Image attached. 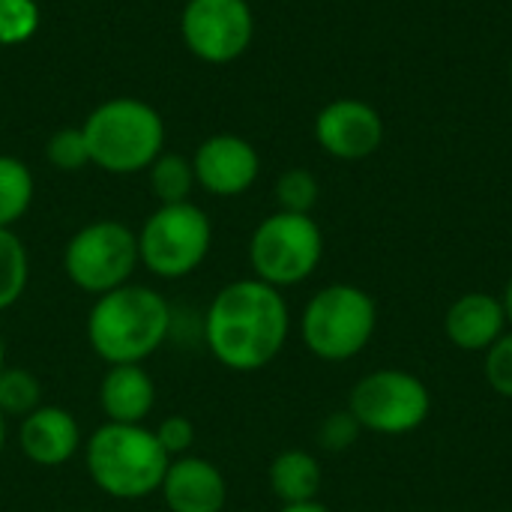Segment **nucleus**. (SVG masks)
Listing matches in <instances>:
<instances>
[{
    "mask_svg": "<svg viewBox=\"0 0 512 512\" xmlns=\"http://www.w3.org/2000/svg\"><path fill=\"white\" fill-rule=\"evenodd\" d=\"M204 345L231 372L267 369L291 336V309L279 288L249 276L216 291L201 321Z\"/></svg>",
    "mask_w": 512,
    "mask_h": 512,
    "instance_id": "1",
    "label": "nucleus"
},
{
    "mask_svg": "<svg viewBox=\"0 0 512 512\" xmlns=\"http://www.w3.org/2000/svg\"><path fill=\"white\" fill-rule=\"evenodd\" d=\"M168 300L138 282H126L93 300L87 312V345L105 366L147 363L171 336Z\"/></svg>",
    "mask_w": 512,
    "mask_h": 512,
    "instance_id": "2",
    "label": "nucleus"
},
{
    "mask_svg": "<svg viewBox=\"0 0 512 512\" xmlns=\"http://www.w3.org/2000/svg\"><path fill=\"white\" fill-rule=\"evenodd\" d=\"M81 453L93 486L114 501H144L159 495L171 465L153 429L144 423H102L90 438H84Z\"/></svg>",
    "mask_w": 512,
    "mask_h": 512,
    "instance_id": "3",
    "label": "nucleus"
},
{
    "mask_svg": "<svg viewBox=\"0 0 512 512\" xmlns=\"http://www.w3.org/2000/svg\"><path fill=\"white\" fill-rule=\"evenodd\" d=\"M90 162L108 174H141L165 150L162 114L135 96H117L96 105L81 123Z\"/></svg>",
    "mask_w": 512,
    "mask_h": 512,
    "instance_id": "4",
    "label": "nucleus"
},
{
    "mask_svg": "<svg viewBox=\"0 0 512 512\" xmlns=\"http://www.w3.org/2000/svg\"><path fill=\"white\" fill-rule=\"evenodd\" d=\"M378 327V306L369 291L333 282L309 297L300 315V336L309 354L324 363H345L366 351Z\"/></svg>",
    "mask_w": 512,
    "mask_h": 512,
    "instance_id": "5",
    "label": "nucleus"
},
{
    "mask_svg": "<svg viewBox=\"0 0 512 512\" xmlns=\"http://www.w3.org/2000/svg\"><path fill=\"white\" fill-rule=\"evenodd\" d=\"M135 234L141 267L165 282L192 276L213 246V222L192 201L159 204Z\"/></svg>",
    "mask_w": 512,
    "mask_h": 512,
    "instance_id": "6",
    "label": "nucleus"
},
{
    "mask_svg": "<svg viewBox=\"0 0 512 512\" xmlns=\"http://www.w3.org/2000/svg\"><path fill=\"white\" fill-rule=\"evenodd\" d=\"M324 258V234L306 213L276 210L261 219L249 237L252 276L273 288H294L306 282Z\"/></svg>",
    "mask_w": 512,
    "mask_h": 512,
    "instance_id": "7",
    "label": "nucleus"
},
{
    "mask_svg": "<svg viewBox=\"0 0 512 512\" xmlns=\"http://www.w3.org/2000/svg\"><path fill=\"white\" fill-rule=\"evenodd\" d=\"M138 267V234L117 219H96L81 225L63 246L66 279L93 297L132 282Z\"/></svg>",
    "mask_w": 512,
    "mask_h": 512,
    "instance_id": "8",
    "label": "nucleus"
},
{
    "mask_svg": "<svg viewBox=\"0 0 512 512\" xmlns=\"http://www.w3.org/2000/svg\"><path fill=\"white\" fill-rule=\"evenodd\" d=\"M348 411L363 432L408 435L429 420L432 396L429 387L405 369H375L354 384Z\"/></svg>",
    "mask_w": 512,
    "mask_h": 512,
    "instance_id": "9",
    "label": "nucleus"
},
{
    "mask_svg": "<svg viewBox=\"0 0 512 512\" xmlns=\"http://www.w3.org/2000/svg\"><path fill=\"white\" fill-rule=\"evenodd\" d=\"M180 39L201 63L225 66L240 60L255 39L249 0H186L180 12Z\"/></svg>",
    "mask_w": 512,
    "mask_h": 512,
    "instance_id": "10",
    "label": "nucleus"
},
{
    "mask_svg": "<svg viewBox=\"0 0 512 512\" xmlns=\"http://www.w3.org/2000/svg\"><path fill=\"white\" fill-rule=\"evenodd\" d=\"M315 141L333 159H369L384 144V117L375 105L363 99H333L315 117Z\"/></svg>",
    "mask_w": 512,
    "mask_h": 512,
    "instance_id": "11",
    "label": "nucleus"
},
{
    "mask_svg": "<svg viewBox=\"0 0 512 512\" xmlns=\"http://www.w3.org/2000/svg\"><path fill=\"white\" fill-rule=\"evenodd\" d=\"M192 168L198 189L216 198H237L255 186L261 174V156L255 144L246 141L243 135L216 132L198 144Z\"/></svg>",
    "mask_w": 512,
    "mask_h": 512,
    "instance_id": "12",
    "label": "nucleus"
},
{
    "mask_svg": "<svg viewBox=\"0 0 512 512\" xmlns=\"http://www.w3.org/2000/svg\"><path fill=\"white\" fill-rule=\"evenodd\" d=\"M84 447L78 420L60 405H39L18 420V450L39 468H60L72 462Z\"/></svg>",
    "mask_w": 512,
    "mask_h": 512,
    "instance_id": "13",
    "label": "nucleus"
},
{
    "mask_svg": "<svg viewBox=\"0 0 512 512\" xmlns=\"http://www.w3.org/2000/svg\"><path fill=\"white\" fill-rule=\"evenodd\" d=\"M159 495L168 512H222L228 504V480L210 459L189 453L171 459Z\"/></svg>",
    "mask_w": 512,
    "mask_h": 512,
    "instance_id": "14",
    "label": "nucleus"
},
{
    "mask_svg": "<svg viewBox=\"0 0 512 512\" xmlns=\"http://www.w3.org/2000/svg\"><path fill=\"white\" fill-rule=\"evenodd\" d=\"M444 330L459 351L486 354L507 333V312L501 297H492L486 291L462 294L447 309Z\"/></svg>",
    "mask_w": 512,
    "mask_h": 512,
    "instance_id": "15",
    "label": "nucleus"
},
{
    "mask_svg": "<svg viewBox=\"0 0 512 512\" xmlns=\"http://www.w3.org/2000/svg\"><path fill=\"white\" fill-rule=\"evenodd\" d=\"M99 408L105 423H144L156 408V384L144 363L108 366L99 381Z\"/></svg>",
    "mask_w": 512,
    "mask_h": 512,
    "instance_id": "16",
    "label": "nucleus"
},
{
    "mask_svg": "<svg viewBox=\"0 0 512 512\" xmlns=\"http://www.w3.org/2000/svg\"><path fill=\"white\" fill-rule=\"evenodd\" d=\"M267 483L282 504H306V501H318L324 471L312 453L282 450L267 468Z\"/></svg>",
    "mask_w": 512,
    "mask_h": 512,
    "instance_id": "17",
    "label": "nucleus"
},
{
    "mask_svg": "<svg viewBox=\"0 0 512 512\" xmlns=\"http://www.w3.org/2000/svg\"><path fill=\"white\" fill-rule=\"evenodd\" d=\"M147 180L159 204H186L192 201V189L198 186L192 159L183 153H171V150H162L153 159V165L147 168Z\"/></svg>",
    "mask_w": 512,
    "mask_h": 512,
    "instance_id": "18",
    "label": "nucleus"
},
{
    "mask_svg": "<svg viewBox=\"0 0 512 512\" xmlns=\"http://www.w3.org/2000/svg\"><path fill=\"white\" fill-rule=\"evenodd\" d=\"M36 195L33 171L9 153H0V228H15Z\"/></svg>",
    "mask_w": 512,
    "mask_h": 512,
    "instance_id": "19",
    "label": "nucleus"
},
{
    "mask_svg": "<svg viewBox=\"0 0 512 512\" xmlns=\"http://www.w3.org/2000/svg\"><path fill=\"white\" fill-rule=\"evenodd\" d=\"M30 282V255L15 228H0V312L12 309Z\"/></svg>",
    "mask_w": 512,
    "mask_h": 512,
    "instance_id": "20",
    "label": "nucleus"
},
{
    "mask_svg": "<svg viewBox=\"0 0 512 512\" xmlns=\"http://www.w3.org/2000/svg\"><path fill=\"white\" fill-rule=\"evenodd\" d=\"M42 405V384L24 366H3L0 372V414L6 420H24Z\"/></svg>",
    "mask_w": 512,
    "mask_h": 512,
    "instance_id": "21",
    "label": "nucleus"
},
{
    "mask_svg": "<svg viewBox=\"0 0 512 512\" xmlns=\"http://www.w3.org/2000/svg\"><path fill=\"white\" fill-rule=\"evenodd\" d=\"M276 204L285 213H306L312 216L318 198H321V186L318 177L309 168H288L279 174L276 186H273Z\"/></svg>",
    "mask_w": 512,
    "mask_h": 512,
    "instance_id": "22",
    "label": "nucleus"
},
{
    "mask_svg": "<svg viewBox=\"0 0 512 512\" xmlns=\"http://www.w3.org/2000/svg\"><path fill=\"white\" fill-rule=\"evenodd\" d=\"M45 159L57 168V171H81L90 162V147L84 138L81 126H63L57 129L48 141H45Z\"/></svg>",
    "mask_w": 512,
    "mask_h": 512,
    "instance_id": "23",
    "label": "nucleus"
},
{
    "mask_svg": "<svg viewBox=\"0 0 512 512\" xmlns=\"http://www.w3.org/2000/svg\"><path fill=\"white\" fill-rule=\"evenodd\" d=\"M39 30L36 0H0V45H24Z\"/></svg>",
    "mask_w": 512,
    "mask_h": 512,
    "instance_id": "24",
    "label": "nucleus"
},
{
    "mask_svg": "<svg viewBox=\"0 0 512 512\" xmlns=\"http://www.w3.org/2000/svg\"><path fill=\"white\" fill-rule=\"evenodd\" d=\"M483 372H486L489 387H492L498 396L512 399V333H504V336L486 351Z\"/></svg>",
    "mask_w": 512,
    "mask_h": 512,
    "instance_id": "25",
    "label": "nucleus"
},
{
    "mask_svg": "<svg viewBox=\"0 0 512 512\" xmlns=\"http://www.w3.org/2000/svg\"><path fill=\"white\" fill-rule=\"evenodd\" d=\"M153 435H156L159 447L168 453V459H180V456H189V453H192L195 426H192V420L183 417V414L165 417L159 426H153Z\"/></svg>",
    "mask_w": 512,
    "mask_h": 512,
    "instance_id": "26",
    "label": "nucleus"
},
{
    "mask_svg": "<svg viewBox=\"0 0 512 512\" xmlns=\"http://www.w3.org/2000/svg\"><path fill=\"white\" fill-rule=\"evenodd\" d=\"M360 432H363V426H360V423H357V417L345 408V411L330 414V417L321 423V429H318V441H321V447H324V450H330V453H342V450H348V447H354V444H357Z\"/></svg>",
    "mask_w": 512,
    "mask_h": 512,
    "instance_id": "27",
    "label": "nucleus"
},
{
    "mask_svg": "<svg viewBox=\"0 0 512 512\" xmlns=\"http://www.w3.org/2000/svg\"><path fill=\"white\" fill-rule=\"evenodd\" d=\"M279 512H330L321 501H306V504H282Z\"/></svg>",
    "mask_w": 512,
    "mask_h": 512,
    "instance_id": "28",
    "label": "nucleus"
},
{
    "mask_svg": "<svg viewBox=\"0 0 512 512\" xmlns=\"http://www.w3.org/2000/svg\"><path fill=\"white\" fill-rule=\"evenodd\" d=\"M501 303H504V312H507V324H512V273H510V279H507V288H504Z\"/></svg>",
    "mask_w": 512,
    "mask_h": 512,
    "instance_id": "29",
    "label": "nucleus"
},
{
    "mask_svg": "<svg viewBox=\"0 0 512 512\" xmlns=\"http://www.w3.org/2000/svg\"><path fill=\"white\" fill-rule=\"evenodd\" d=\"M6 438H9V420L0 414V453L6 450Z\"/></svg>",
    "mask_w": 512,
    "mask_h": 512,
    "instance_id": "30",
    "label": "nucleus"
},
{
    "mask_svg": "<svg viewBox=\"0 0 512 512\" xmlns=\"http://www.w3.org/2000/svg\"><path fill=\"white\" fill-rule=\"evenodd\" d=\"M6 366V342H3V333H0V372Z\"/></svg>",
    "mask_w": 512,
    "mask_h": 512,
    "instance_id": "31",
    "label": "nucleus"
},
{
    "mask_svg": "<svg viewBox=\"0 0 512 512\" xmlns=\"http://www.w3.org/2000/svg\"><path fill=\"white\" fill-rule=\"evenodd\" d=\"M510 81H512V60H510Z\"/></svg>",
    "mask_w": 512,
    "mask_h": 512,
    "instance_id": "32",
    "label": "nucleus"
}]
</instances>
